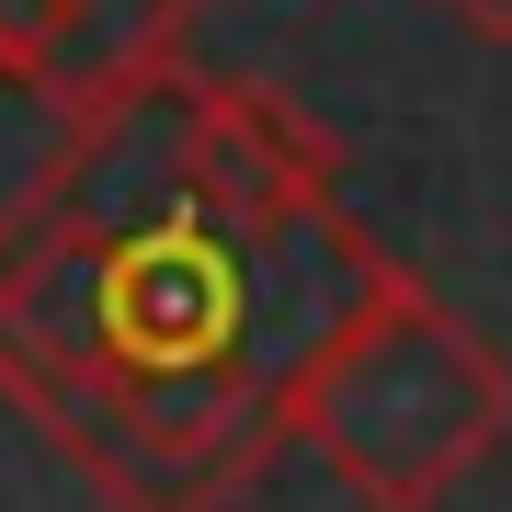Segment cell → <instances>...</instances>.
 Segmentation results:
<instances>
[{
	"label": "cell",
	"instance_id": "6da1fadb",
	"mask_svg": "<svg viewBox=\"0 0 512 512\" xmlns=\"http://www.w3.org/2000/svg\"><path fill=\"white\" fill-rule=\"evenodd\" d=\"M376 274L308 114L160 57L0 194V399L103 512H239Z\"/></svg>",
	"mask_w": 512,
	"mask_h": 512
},
{
	"label": "cell",
	"instance_id": "7a4b0ae2",
	"mask_svg": "<svg viewBox=\"0 0 512 512\" xmlns=\"http://www.w3.org/2000/svg\"><path fill=\"white\" fill-rule=\"evenodd\" d=\"M285 444L342 478L365 512H444L512 444V365L410 262H387L285 399Z\"/></svg>",
	"mask_w": 512,
	"mask_h": 512
},
{
	"label": "cell",
	"instance_id": "3957f363",
	"mask_svg": "<svg viewBox=\"0 0 512 512\" xmlns=\"http://www.w3.org/2000/svg\"><path fill=\"white\" fill-rule=\"evenodd\" d=\"M205 12L217 0H0V80L80 114V103L126 92L137 69L183 57V35Z\"/></svg>",
	"mask_w": 512,
	"mask_h": 512
},
{
	"label": "cell",
	"instance_id": "277c9868",
	"mask_svg": "<svg viewBox=\"0 0 512 512\" xmlns=\"http://www.w3.org/2000/svg\"><path fill=\"white\" fill-rule=\"evenodd\" d=\"M444 12H456L467 35H490V46H512V0H444Z\"/></svg>",
	"mask_w": 512,
	"mask_h": 512
}]
</instances>
